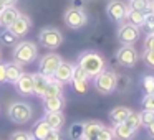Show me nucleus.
I'll return each instance as SVG.
<instances>
[{
	"instance_id": "nucleus-1",
	"label": "nucleus",
	"mask_w": 154,
	"mask_h": 140,
	"mask_svg": "<svg viewBox=\"0 0 154 140\" xmlns=\"http://www.w3.org/2000/svg\"><path fill=\"white\" fill-rule=\"evenodd\" d=\"M80 64L85 71L88 73L90 77H94L101 73V71L106 69V63H104V58L101 56L96 51H85L80 56Z\"/></svg>"
},
{
	"instance_id": "nucleus-2",
	"label": "nucleus",
	"mask_w": 154,
	"mask_h": 140,
	"mask_svg": "<svg viewBox=\"0 0 154 140\" xmlns=\"http://www.w3.org/2000/svg\"><path fill=\"white\" fill-rule=\"evenodd\" d=\"M38 56L37 45L33 41H20L14 50V61L18 64H30Z\"/></svg>"
},
{
	"instance_id": "nucleus-3",
	"label": "nucleus",
	"mask_w": 154,
	"mask_h": 140,
	"mask_svg": "<svg viewBox=\"0 0 154 140\" xmlns=\"http://www.w3.org/2000/svg\"><path fill=\"white\" fill-rule=\"evenodd\" d=\"M94 89L101 94H111L116 91L118 87V76L113 71H101L98 76H94Z\"/></svg>"
},
{
	"instance_id": "nucleus-4",
	"label": "nucleus",
	"mask_w": 154,
	"mask_h": 140,
	"mask_svg": "<svg viewBox=\"0 0 154 140\" xmlns=\"http://www.w3.org/2000/svg\"><path fill=\"white\" fill-rule=\"evenodd\" d=\"M8 119L14 124H27L32 119V107L25 102H14L8 107Z\"/></svg>"
},
{
	"instance_id": "nucleus-5",
	"label": "nucleus",
	"mask_w": 154,
	"mask_h": 140,
	"mask_svg": "<svg viewBox=\"0 0 154 140\" xmlns=\"http://www.w3.org/2000/svg\"><path fill=\"white\" fill-rule=\"evenodd\" d=\"M38 38H40V45H43L48 50H57L61 45V41H63V36H61L60 30L51 28V27L43 28L40 31V35H38Z\"/></svg>"
},
{
	"instance_id": "nucleus-6",
	"label": "nucleus",
	"mask_w": 154,
	"mask_h": 140,
	"mask_svg": "<svg viewBox=\"0 0 154 140\" xmlns=\"http://www.w3.org/2000/svg\"><path fill=\"white\" fill-rule=\"evenodd\" d=\"M86 22H88V17L83 12V8L71 7L70 10H66V13H65V23H66V27L73 28V30L83 28L85 25H86Z\"/></svg>"
},
{
	"instance_id": "nucleus-7",
	"label": "nucleus",
	"mask_w": 154,
	"mask_h": 140,
	"mask_svg": "<svg viewBox=\"0 0 154 140\" xmlns=\"http://www.w3.org/2000/svg\"><path fill=\"white\" fill-rule=\"evenodd\" d=\"M137 58H139L137 56V51L134 50L133 45H123V46L118 50V53H116L118 63H119L121 66H126V68L134 66L136 61H137Z\"/></svg>"
},
{
	"instance_id": "nucleus-8",
	"label": "nucleus",
	"mask_w": 154,
	"mask_h": 140,
	"mask_svg": "<svg viewBox=\"0 0 154 140\" xmlns=\"http://www.w3.org/2000/svg\"><path fill=\"white\" fill-rule=\"evenodd\" d=\"M61 56L57 53H48L45 54L40 60V73L45 74V76H53V73L57 71V68L60 66L61 63Z\"/></svg>"
},
{
	"instance_id": "nucleus-9",
	"label": "nucleus",
	"mask_w": 154,
	"mask_h": 140,
	"mask_svg": "<svg viewBox=\"0 0 154 140\" xmlns=\"http://www.w3.org/2000/svg\"><path fill=\"white\" fill-rule=\"evenodd\" d=\"M90 79H91V77L88 76V73L80 66V64H78V66H75L73 77H71V84H73V87H75V91H76V92H80V94L86 92Z\"/></svg>"
},
{
	"instance_id": "nucleus-10",
	"label": "nucleus",
	"mask_w": 154,
	"mask_h": 140,
	"mask_svg": "<svg viewBox=\"0 0 154 140\" xmlns=\"http://www.w3.org/2000/svg\"><path fill=\"white\" fill-rule=\"evenodd\" d=\"M139 35H141V28L134 27V25H131V23H124L123 27L119 28V31H118V38H119V41L123 45L136 43Z\"/></svg>"
},
{
	"instance_id": "nucleus-11",
	"label": "nucleus",
	"mask_w": 154,
	"mask_h": 140,
	"mask_svg": "<svg viewBox=\"0 0 154 140\" xmlns=\"http://www.w3.org/2000/svg\"><path fill=\"white\" fill-rule=\"evenodd\" d=\"M30 27H32L30 18H28L27 15H22V13H20V17H18L17 20H15L14 23H12L10 27L7 28V30L12 31V33H14L17 38H20V36H25V35L30 31Z\"/></svg>"
},
{
	"instance_id": "nucleus-12",
	"label": "nucleus",
	"mask_w": 154,
	"mask_h": 140,
	"mask_svg": "<svg viewBox=\"0 0 154 140\" xmlns=\"http://www.w3.org/2000/svg\"><path fill=\"white\" fill-rule=\"evenodd\" d=\"M73 71H75V66H73V64H71V63H66V61H61L60 66L57 68V71L53 73V79L58 81V83H61V84L71 83Z\"/></svg>"
},
{
	"instance_id": "nucleus-13",
	"label": "nucleus",
	"mask_w": 154,
	"mask_h": 140,
	"mask_svg": "<svg viewBox=\"0 0 154 140\" xmlns=\"http://www.w3.org/2000/svg\"><path fill=\"white\" fill-rule=\"evenodd\" d=\"M15 89L22 96H32L33 94V74L23 73L15 83Z\"/></svg>"
},
{
	"instance_id": "nucleus-14",
	"label": "nucleus",
	"mask_w": 154,
	"mask_h": 140,
	"mask_svg": "<svg viewBox=\"0 0 154 140\" xmlns=\"http://www.w3.org/2000/svg\"><path fill=\"white\" fill-rule=\"evenodd\" d=\"M108 15L113 22H123L126 18V12H128V7L119 2V0H111L109 5H108Z\"/></svg>"
},
{
	"instance_id": "nucleus-15",
	"label": "nucleus",
	"mask_w": 154,
	"mask_h": 140,
	"mask_svg": "<svg viewBox=\"0 0 154 140\" xmlns=\"http://www.w3.org/2000/svg\"><path fill=\"white\" fill-rule=\"evenodd\" d=\"M23 74V69H22V64L15 63H7L5 64V83H10V84H15L17 79Z\"/></svg>"
},
{
	"instance_id": "nucleus-16",
	"label": "nucleus",
	"mask_w": 154,
	"mask_h": 140,
	"mask_svg": "<svg viewBox=\"0 0 154 140\" xmlns=\"http://www.w3.org/2000/svg\"><path fill=\"white\" fill-rule=\"evenodd\" d=\"M18 17H20V12L15 7H5L4 10L0 12V27L8 28Z\"/></svg>"
},
{
	"instance_id": "nucleus-17",
	"label": "nucleus",
	"mask_w": 154,
	"mask_h": 140,
	"mask_svg": "<svg viewBox=\"0 0 154 140\" xmlns=\"http://www.w3.org/2000/svg\"><path fill=\"white\" fill-rule=\"evenodd\" d=\"M111 130H113L114 139H118V140H131V139H134V135H136V130L131 129L129 125H126V124H116Z\"/></svg>"
},
{
	"instance_id": "nucleus-18",
	"label": "nucleus",
	"mask_w": 154,
	"mask_h": 140,
	"mask_svg": "<svg viewBox=\"0 0 154 140\" xmlns=\"http://www.w3.org/2000/svg\"><path fill=\"white\" fill-rule=\"evenodd\" d=\"M51 76H45V74L38 73V74H33V94L38 97H43V92L47 89L48 83H50Z\"/></svg>"
},
{
	"instance_id": "nucleus-19",
	"label": "nucleus",
	"mask_w": 154,
	"mask_h": 140,
	"mask_svg": "<svg viewBox=\"0 0 154 140\" xmlns=\"http://www.w3.org/2000/svg\"><path fill=\"white\" fill-rule=\"evenodd\" d=\"M43 120L51 130H60L65 125V115L61 112H47Z\"/></svg>"
},
{
	"instance_id": "nucleus-20",
	"label": "nucleus",
	"mask_w": 154,
	"mask_h": 140,
	"mask_svg": "<svg viewBox=\"0 0 154 140\" xmlns=\"http://www.w3.org/2000/svg\"><path fill=\"white\" fill-rule=\"evenodd\" d=\"M43 107H45V112H61L63 107H65L63 96L47 97V99H43Z\"/></svg>"
},
{
	"instance_id": "nucleus-21",
	"label": "nucleus",
	"mask_w": 154,
	"mask_h": 140,
	"mask_svg": "<svg viewBox=\"0 0 154 140\" xmlns=\"http://www.w3.org/2000/svg\"><path fill=\"white\" fill-rule=\"evenodd\" d=\"M129 114H131L129 107H124V106L114 107V109L109 112V120L114 124V125H116V124H124V120L128 119Z\"/></svg>"
},
{
	"instance_id": "nucleus-22",
	"label": "nucleus",
	"mask_w": 154,
	"mask_h": 140,
	"mask_svg": "<svg viewBox=\"0 0 154 140\" xmlns=\"http://www.w3.org/2000/svg\"><path fill=\"white\" fill-rule=\"evenodd\" d=\"M101 129H103V124L98 122V120H91V122H86V124H85V137H83V139L98 140V135H100Z\"/></svg>"
},
{
	"instance_id": "nucleus-23",
	"label": "nucleus",
	"mask_w": 154,
	"mask_h": 140,
	"mask_svg": "<svg viewBox=\"0 0 154 140\" xmlns=\"http://www.w3.org/2000/svg\"><path fill=\"white\" fill-rule=\"evenodd\" d=\"M58 96H63V84L55 81L53 76H51L50 83H48L47 89L43 92V99H47V97H58Z\"/></svg>"
},
{
	"instance_id": "nucleus-24",
	"label": "nucleus",
	"mask_w": 154,
	"mask_h": 140,
	"mask_svg": "<svg viewBox=\"0 0 154 140\" xmlns=\"http://www.w3.org/2000/svg\"><path fill=\"white\" fill-rule=\"evenodd\" d=\"M50 130L51 129L47 125V122L42 119V120H38V122L33 124V127H32V137H33V139H38V140H45V137L48 135Z\"/></svg>"
},
{
	"instance_id": "nucleus-25",
	"label": "nucleus",
	"mask_w": 154,
	"mask_h": 140,
	"mask_svg": "<svg viewBox=\"0 0 154 140\" xmlns=\"http://www.w3.org/2000/svg\"><path fill=\"white\" fill-rule=\"evenodd\" d=\"M124 20H128V23L134 25V27H143L144 23V13L139 10H134V8H128L126 12V18Z\"/></svg>"
},
{
	"instance_id": "nucleus-26",
	"label": "nucleus",
	"mask_w": 154,
	"mask_h": 140,
	"mask_svg": "<svg viewBox=\"0 0 154 140\" xmlns=\"http://www.w3.org/2000/svg\"><path fill=\"white\" fill-rule=\"evenodd\" d=\"M68 135H70L71 140H83V137H85V124H81V122L71 124L70 130H68Z\"/></svg>"
},
{
	"instance_id": "nucleus-27",
	"label": "nucleus",
	"mask_w": 154,
	"mask_h": 140,
	"mask_svg": "<svg viewBox=\"0 0 154 140\" xmlns=\"http://www.w3.org/2000/svg\"><path fill=\"white\" fill-rule=\"evenodd\" d=\"M134 10H139L143 13H147L151 12V0H131V7Z\"/></svg>"
},
{
	"instance_id": "nucleus-28",
	"label": "nucleus",
	"mask_w": 154,
	"mask_h": 140,
	"mask_svg": "<svg viewBox=\"0 0 154 140\" xmlns=\"http://www.w3.org/2000/svg\"><path fill=\"white\" fill-rule=\"evenodd\" d=\"M124 124H126V125H129L131 129L137 130L141 125H143V124H141V114L139 112H133V110H131V114L128 115V119L124 120Z\"/></svg>"
},
{
	"instance_id": "nucleus-29",
	"label": "nucleus",
	"mask_w": 154,
	"mask_h": 140,
	"mask_svg": "<svg viewBox=\"0 0 154 140\" xmlns=\"http://www.w3.org/2000/svg\"><path fill=\"white\" fill-rule=\"evenodd\" d=\"M141 114V124H143L144 127L151 125V124L154 122V110H149V109H144Z\"/></svg>"
},
{
	"instance_id": "nucleus-30",
	"label": "nucleus",
	"mask_w": 154,
	"mask_h": 140,
	"mask_svg": "<svg viewBox=\"0 0 154 140\" xmlns=\"http://www.w3.org/2000/svg\"><path fill=\"white\" fill-rule=\"evenodd\" d=\"M143 27L146 28V31L154 33V12H147V13H144V23H143Z\"/></svg>"
},
{
	"instance_id": "nucleus-31",
	"label": "nucleus",
	"mask_w": 154,
	"mask_h": 140,
	"mask_svg": "<svg viewBox=\"0 0 154 140\" xmlns=\"http://www.w3.org/2000/svg\"><path fill=\"white\" fill-rule=\"evenodd\" d=\"M143 87L146 91V94H154V76H144Z\"/></svg>"
},
{
	"instance_id": "nucleus-32",
	"label": "nucleus",
	"mask_w": 154,
	"mask_h": 140,
	"mask_svg": "<svg viewBox=\"0 0 154 140\" xmlns=\"http://www.w3.org/2000/svg\"><path fill=\"white\" fill-rule=\"evenodd\" d=\"M0 41H2L4 45H15V41H17V36H15L12 31L5 30L4 33L0 35Z\"/></svg>"
},
{
	"instance_id": "nucleus-33",
	"label": "nucleus",
	"mask_w": 154,
	"mask_h": 140,
	"mask_svg": "<svg viewBox=\"0 0 154 140\" xmlns=\"http://www.w3.org/2000/svg\"><path fill=\"white\" fill-rule=\"evenodd\" d=\"M10 140H32V133L23 132V130H17L10 135Z\"/></svg>"
},
{
	"instance_id": "nucleus-34",
	"label": "nucleus",
	"mask_w": 154,
	"mask_h": 140,
	"mask_svg": "<svg viewBox=\"0 0 154 140\" xmlns=\"http://www.w3.org/2000/svg\"><path fill=\"white\" fill-rule=\"evenodd\" d=\"M143 107L144 109H149V110H154V94H146L143 97Z\"/></svg>"
},
{
	"instance_id": "nucleus-35",
	"label": "nucleus",
	"mask_w": 154,
	"mask_h": 140,
	"mask_svg": "<svg viewBox=\"0 0 154 140\" xmlns=\"http://www.w3.org/2000/svg\"><path fill=\"white\" fill-rule=\"evenodd\" d=\"M143 60L149 68H154V50H144Z\"/></svg>"
},
{
	"instance_id": "nucleus-36",
	"label": "nucleus",
	"mask_w": 154,
	"mask_h": 140,
	"mask_svg": "<svg viewBox=\"0 0 154 140\" xmlns=\"http://www.w3.org/2000/svg\"><path fill=\"white\" fill-rule=\"evenodd\" d=\"M114 135H113V130L108 129V127L103 125V129H101L100 135H98V140H113Z\"/></svg>"
},
{
	"instance_id": "nucleus-37",
	"label": "nucleus",
	"mask_w": 154,
	"mask_h": 140,
	"mask_svg": "<svg viewBox=\"0 0 154 140\" xmlns=\"http://www.w3.org/2000/svg\"><path fill=\"white\" fill-rule=\"evenodd\" d=\"M45 140H63V135L60 133V130H50Z\"/></svg>"
},
{
	"instance_id": "nucleus-38",
	"label": "nucleus",
	"mask_w": 154,
	"mask_h": 140,
	"mask_svg": "<svg viewBox=\"0 0 154 140\" xmlns=\"http://www.w3.org/2000/svg\"><path fill=\"white\" fill-rule=\"evenodd\" d=\"M144 50H154V33H149L144 40Z\"/></svg>"
},
{
	"instance_id": "nucleus-39",
	"label": "nucleus",
	"mask_w": 154,
	"mask_h": 140,
	"mask_svg": "<svg viewBox=\"0 0 154 140\" xmlns=\"http://www.w3.org/2000/svg\"><path fill=\"white\" fill-rule=\"evenodd\" d=\"M5 83V64L0 63V84Z\"/></svg>"
},
{
	"instance_id": "nucleus-40",
	"label": "nucleus",
	"mask_w": 154,
	"mask_h": 140,
	"mask_svg": "<svg viewBox=\"0 0 154 140\" xmlns=\"http://www.w3.org/2000/svg\"><path fill=\"white\" fill-rule=\"evenodd\" d=\"M0 2H2L5 7H15V4H17V0H0Z\"/></svg>"
},
{
	"instance_id": "nucleus-41",
	"label": "nucleus",
	"mask_w": 154,
	"mask_h": 140,
	"mask_svg": "<svg viewBox=\"0 0 154 140\" xmlns=\"http://www.w3.org/2000/svg\"><path fill=\"white\" fill-rule=\"evenodd\" d=\"M146 129H147V132H149V135H151V137H154V122L151 124V125H147Z\"/></svg>"
},
{
	"instance_id": "nucleus-42",
	"label": "nucleus",
	"mask_w": 154,
	"mask_h": 140,
	"mask_svg": "<svg viewBox=\"0 0 154 140\" xmlns=\"http://www.w3.org/2000/svg\"><path fill=\"white\" fill-rule=\"evenodd\" d=\"M151 12H154V0H151Z\"/></svg>"
},
{
	"instance_id": "nucleus-43",
	"label": "nucleus",
	"mask_w": 154,
	"mask_h": 140,
	"mask_svg": "<svg viewBox=\"0 0 154 140\" xmlns=\"http://www.w3.org/2000/svg\"><path fill=\"white\" fill-rule=\"evenodd\" d=\"M4 8H5V5H4V4H2V2H0V12L4 10Z\"/></svg>"
},
{
	"instance_id": "nucleus-44",
	"label": "nucleus",
	"mask_w": 154,
	"mask_h": 140,
	"mask_svg": "<svg viewBox=\"0 0 154 140\" xmlns=\"http://www.w3.org/2000/svg\"><path fill=\"white\" fill-rule=\"evenodd\" d=\"M32 140H38V139H33V137H32Z\"/></svg>"
},
{
	"instance_id": "nucleus-45",
	"label": "nucleus",
	"mask_w": 154,
	"mask_h": 140,
	"mask_svg": "<svg viewBox=\"0 0 154 140\" xmlns=\"http://www.w3.org/2000/svg\"><path fill=\"white\" fill-rule=\"evenodd\" d=\"M151 140H154V137H151Z\"/></svg>"
}]
</instances>
